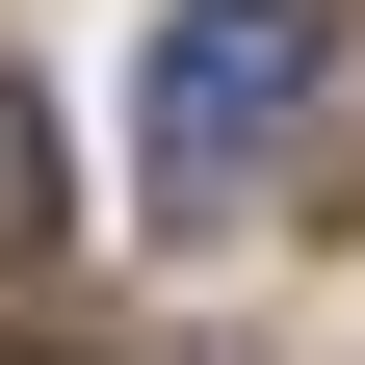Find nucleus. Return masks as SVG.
<instances>
[{
	"label": "nucleus",
	"mask_w": 365,
	"mask_h": 365,
	"mask_svg": "<svg viewBox=\"0 0 365 365\" xmlns=\"http://www.w3.org/2000/svg\"><path fill=\"white\" fill-rule=\"evenodd\" d=\"M313 78H339V0H157V53H130V157H157V209L287 182Z\"/></svg>",
	"instance_id": "f257e3e1"
},
{
	"label": "nucleus",
	"mask_w": 365,
	"mask_h": 365,
	"mask_svg": "<svg viewBox=\"0 0 365 365\" xmlns=\"http://www.w3.org/2000/svg\"><path fill=\"white\" fill-rule=\"evenodd\" d=\"M26 235H53V182H26V78H0V261H26Z\"/></svg>",
	"instance_id": "f03ea898"
}]
</instances>
